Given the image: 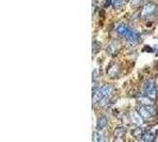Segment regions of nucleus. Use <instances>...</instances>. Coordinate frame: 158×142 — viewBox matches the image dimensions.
Returning <instances> with one entry per match:
<instances>
[{"mask_svg":"<svg viewBox=\"0 0 158 142\" xmlns=\"http://www.w3.org/2000/svg\"><path fill=\"white\" fill-rule=\"evenodd\" d=\"M141 94L145 95V96H149L152 99L156 98V95H157V90L155 88V83L153 80H146L144 83H143V87H141Z\"/></svg>","mask_w":158,"mask_h":142,"instance_id":"f257e3e1","label":"nucleus"},{"mask_svg":"<svg viewBox=\"0 0 158 142\" xmlns=\"http://www.w3.org/2000/svg\"><path fill=\"white\" fill-rule=\"evenodd\" d=\"M125 39H126V42L130 45H137L139 43L140 37H139L137 31H134V30H132V28H128L127 33L125 36Z\"/></svg>","mask_w":158,"mask_h":142,"instance_id":"f03ea898","label":"nucleus"},{"mask_svg":"<svg viewBox=\"0 0 158 142\" xmlns=\"http://www.w3.org/2000/svg\"><path fill=\"white\" fill-rule=\"evenodd\" d=\"M130 117H131V122L133 123V125H136V127H140V125H143V123H144V118L141 117V115L139 114L138 110L131 111V113H130Z\"/></svg>","mask_w":158,"mask_h":142,"instance_id":"7ed1b4c3","label":"nucleus"},{"mask_svg":"<svg viewBox=\"0 0 158 142\" xmlns=\"http://www.w3.org/2000/svg\"><path fill=\"white\" fill-rule=\"evenodd\" d=\"M155 12H156V5L155 4H146V5H144V7L141 9V17H151L152 14H155Z\"/></svg>","mask_w":158,"mask_h":142,"instance_id":"20e7f679","label":"nucleus"},{"mask_svg":"<svg viewBox=\"0 0 158 142\" xmlns=\"http://www.w3.org/2000/svg\"><path fill=\"white\" fill-rule=\"evenodd\" d=\"M138 111H139V114L141 115V117L144 118V121H150V120H152V117H153V115H152L144 106H139Z\"/></svg>","mask_w":158,"mask_h":142,"instance_id":"39448f33","label":"nucleus"},{"mask_svg":"<svg viewBox=\"0 0 158 142\" xmlns=\"http://www.w3.org/2000/svg\"><path fill=\"white\" fill-rule=\"evenodd\" d=\"M119 49H120V44H119V42H111V44L107 46V52L109 53V54H114L119 51Z\"/></svg>","mask_w":158,"mask_h":142,"instance_id":"423d86ee","label":"nucleus"},{"mask_svg":"<svg viewBox=\"0 0 158 142\" xmlns=\"http://www.w3.org/2000/svg\"><path fill=\"white\" fill-rule=\"evenodd\" d=\"M106 124H107V116L106 115L99 116V118H97V130H99V132L102 130L106 127Z\"/></svg>","mask_w":158,"mask_h":142,"instance_id":"0eeeda50","label":"nucleus"},{"mask_svg":"<svg viewBox=\"0 0 158 142\" xmlns=\"http://www.w3.org/2000/svg\"><path fill=\"white\" fill-rule=\"evenodd\" d=\"M128 28H130V27L126 26L125 24H119V25H117V27H115V31H117V33L120 36V37H124V38H125V36L127 33Z\"/></svg>","mask_w":158,"mask_h":142,"instance_id":"6e6552de","label":"nucleus"},{"mask_svg":"<svg viewBox=\"0 0 158 142\" xmlns=\"http://www.w3.org/2000/svg\"><path fill=\"white\" fill-rule=\"evenodd\" d=\"M99 90L101 91V94H102V96L104 97H107V96H109L111 95V92H112V85H109V84H105V85H102L101 88H99Z\"/></svg>","mask_w":158,"mask_h":142,"instance_id":"1a4fd4ad","label":"nucleus"},{"mask_svg":"<svg viewBox=\"0 0 158 142\" xmlns=\"http://www.w3.org/2000/svg\"><path fill=\"white\" fill-rule=\"evenodd\" d=\"M138 102H139L140 106H151V104H153L152 98L149 97V96H145V95H143L141 97L138 98Z\"/></svg>","mask_w":158,"mask_h":142,"instance_id":"9d476101","label":"nucleus"},{"mask_svg":"<svg viewBox=\"0 0 158 142\" xmlns=\"http://www.w3.org/2000/svg\"><path fill=\"white\" fill-rule=\"evenodd\" d=\"M155 137H156V135L155 134H152L150 130H148V132H144V134H143V136L140 137L141 141L144 142H151L155 140Z\"/></svg>","mask_w":158,"mask_h":142,"instance_id":"9b49d317","label":"nucleus"},{"mask_svg":"<svg viewBox=\"0 0 158 142\" xmlns=\"http://www.w3.org/2000/svg\"><path fill=\"white\" fill-rule=\"evenodd\" d=\"M118 71H119L118 65H117V64H113V65H112V66L108 69L107 73H108V76H109L111 78H114V77H117V76H118Z\"/></svg>","mask_w":158,"mask_h":142,"instance_id":"f8f14e48","label":"nucleus"},{"mask_svg":"<svg viewBox=\"0 0 158 142\" xmlns=\"http://www.w3.org/2000/svg\"><path fill=\"white\" fill-rule=\"evenodd\" d=\"M125 133H126V128L125 127H117L114 129L113 135H114V137H117V139H120V137H123L124 135H125Z\"/></svg>","mask_w":158,"mask_h":142,"instance_id":"ddd939ff","label":"nucleus"},{"mask_svg":"<svg viewBox=\"0 0 158 142\" xmlns=\"http://www.w3.org/2000/svg\"><path fill=\"white\" fill-rule=\"evenodd\" d=\"M124 1L125 0H112V6L115 11H120L124 7Z\"/></svg>","mask_w":158,"mask_h":142,"instance_id":"4468645a","label":"nucleus"},{"mask_svg":"<svg viewBox=\"0 0 158 142\" xmlns=\"http://www.w3.org/2000/svg\"><path fill=\"white\" fill-rule=\"evenodd\" d=\"M143 134H144V130H143V128H139V127L133 128V130H132L133 137H137V139H140L141 136H143Z\"/></svg>","mask_w":158,"mask_h":142,"instance_id":"2eb2a0df","label":"nucleus"},{"mask_svg":"<svg viewBox=\"0 0 158 142\" xmlns=\"http://www.w3.org/2000/svg\"><path fill=\"white\" fill-rule=\"evenodd\" d=\"M105 136L102 134L99 133V130L93 133V141H105Z\"/></svg>","mask_w":158,"mask_h":142,"instance_id":"dca6fc26","label":"nucleus"},{"mask_svg":"<svg viewBox=\"0 0 158 142\" xmlns=\"http://www.w3.org/2000/svg\"><path fill=\"white\" fill-rule=\"evenodd\" d=\"M145 106V108L149 110L152 115L156 116V114H157V110H156V106H153V104H151V106Z\"/></svg>","mask_w":158,"mask_h":142,"instance_id":"f3484780","label":"nucleus"},{"mask_svg":"<svg viewBox=\"0 0 158 142\" xmlns=\"http://www.w3.org/2000/svg\"><path fill=\"white\" fill-rule=\"evenodd\" d=\"M99 49H100V46H99V43H97V40L94 39V40H93V53H94V54H95V53H97Z\"/></svg>","mask_w":158,"mask_h":142,"instance_id":"a211bd4d","label":"nucleus"},{"mask_svg":"<svg viewBox=\"0 0 158 142\" xmlns=\"http://www.w3.org/2000/svg\"><path fill=\"white\" fill-rule=\"evenodd\" d=\"M143 0H131V7H138L139 5H141Z\"/></svg>","mask_w":158,"mask_h":142,"instance_id":"6ab92c4d","label":"nucleus"},{"mask_svg":"<svg viewBox=\"0 0 158 142\" xmlns=\"http://www.w3.org/2000/svg\"><path fill=\"white\" fill-rule=\"evenodd\" d=\"M109 5H112V0H104V7H108Z\"/></svg>","mask_w":158,"mask_h":142,"instance_id":"aec40b11","label":"nucleus"},{"mask_svg":"<svg viewBox=\"0 0 158 142\" xmlns=\"http://www.w3.org/2000/svg\"><path fill=\"white\" fill-rule=\"evenodd\" d=\"M138 18H139L138 13H137V12H134V13H132V16L130 17V19H131V20H137Z\"/></svg>","mask_w":158,"mask_h":142,"instance_id":"412c9836","label":"nucleus"},{"mask_svg":"<svg viewBox=\"0 0 158 142\" xmlns=\"http://www.w3.org/2000/svg\"><path fill=\"white\" fill-rule=\"evenodd\" d=\"M143 51H148V52H152V51H153V49L146 45V46H144V47H143Z\"/></svg>","mask_w":158,"mask_h":142,"instance_id":"4be33fe9","label":"nucleus"},{"mask_svg":"<svg viewBox=\"0 0 158 142\" xmlns=\"http://www.w3.org/2000/svg\"><path fill=\"white\" fill-rule=\"evenodd\" d=\"M153 51L156 52V54H158V44H156L153 46Z\"/></svg>","mask_w":158,"mask_h":142,"instance_id":"5701e85b","label":"nucleus"},{"mask_svg":"<svg viewBox=\"0 0 158 142\" xmlns=\"http://www.w3.org/2000/svg\"><path fill=\"white\" fill-rule=\"evenodd\" d=\"M95 7H97V4L93 1V14H95Z\"/></svg>","mask_w":158,"mask_h":142,"instance_id":"b1692460","label":"nucleus"},{"mask_svg":"<svg viewBox=\"0 0 158 142\" xmlns=\"http://www.w3.org/2000/svg\"><path fill=\"white\" fill-rule=\"evenodd\" d=\"M125 1H128V0H125Z\"/></svg>","mask_w":158,"mask_h":142,"instance_id":"393cba45","label":"nucleus"}]
</instances>
